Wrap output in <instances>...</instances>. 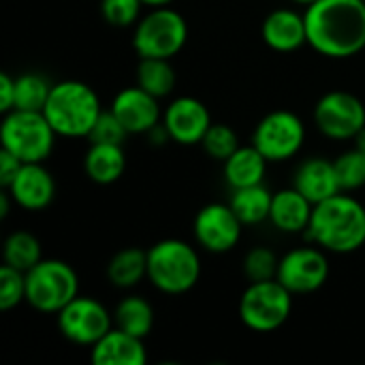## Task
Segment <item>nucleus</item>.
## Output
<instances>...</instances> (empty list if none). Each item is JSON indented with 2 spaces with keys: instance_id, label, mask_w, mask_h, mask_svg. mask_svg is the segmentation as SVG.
I'll return each instance as SVG.
<instances>
[{
  "instance_id": "nucleus-18",
  "label": "nucleus",
  "mask_w": 365,
  "mask_h": 365,
  "mask_svg": "<svg viewBox=\"0 0 365 365\" xmlns=\"http://www.w3.org/2000/svg\"><path fill=\"white\" fill-rule=\"evenodd\" d=\"M306 199H310L314 205L342 192L336 165L334 160L325 156H310L302 160L293 173V184Z\"/></svg>"
},
{
  "instance_id": "nucleus-2",
  "label": "nucleus",
  "mask_w": 365,
  "mask_h": 365,
  "mask_svg": "<svg viewBox=\"0 0 365 365\" xmlns=\"http://www.w3.org/2000/svg\"><path fill=\"white\" fill-rule=\"evenodd\" d=\"M306 240L331 255H353L365 246V203L338 192L314 205Z\"/></svg>"
},
{
  "instance_id": "nucleus-27",
  "label": "nucleus",
  "mask_w": 365,
  "mask_h": 365,
  "mask_svg": "<svg viewBox=\"0 0 365 365\" xmlns=\"http://www.w3.org/2000/svg\"><path fill=\"white\" fill-rule=\"evenodd\" d=\"M43 259L41 242L30 231H13L2 246V261L19 272L32 269Z\"/></svg>"
},
{
  "instance_id": "nucleus-34",
  "label": "nucleus",
  "mask_w": 365,
  "mask_h": 365,
  "mask_svg": "<svg viewBox=\"0 0 365 365\" xmlns=\"http://www.w3.org/2000/svg\"><path fill=\"white\" fill-rule=\"evenodd\" d=\"M128 137V130L124 128V124L118 120V115L111 109H103V113L98 115L96 124L92 126L88 141L90 143H124Z\"/></svg>"
},
{
  "instance_id": "nucleus-39",
  "label": "nucleus",
  "mask_w": 365,
  "mask_h": 365,
  "mask_svg": "<svg viewBox=\"0 0 365 365\" xmlns=\"http://www.w3.org/2000/svg\"><path fill=\"white\" fill-rule=\"evenodd\" d=\"M353 143H355V148H357V150L365 152V128L359 133V135H357V137H355V141H353Z\"/></svg>"
},
{
  "instance_id": "nucleus-21",
  "label": "nucleus",
  "mask_w": 365,
  "mask_h": 365,
  "mask_svg": "<svg viewBox=\"0 0 365 365\" xmlns=\"http://www.w3.org/2000/svg\"><path fill=\"white\" fill-rule=\"evenodd\" d=\"M269 160L252 145H240L225 163H222V175L231 190L265 184Z\"/></svg>"
},
{
  "instance_id": "nucleus-33",
  "label": "nucleus",
  "mask_w": 365,
  "mask_h": 365,
  "mask_svg": "<svg viewBox=\"0 0 365 365\" xmlns=\"http://www.w3.org/2000/svg\"><path fill=\"white\" fill-rule=\"evenodd\" d=\"M26 302V272L6 263L0 267V310L9 312Z\"/></svg>"
},
{
  "instance_id": "nucleus-16",
  "label": "nucleus",
  "mask_w": 365,
  "mask_h": 365,
  "mask_svg": "<svg viewBox=\"0 0 365 365\" xmlns=\"http://www.w3.org/2000/svg\"><path fill=\"white\" fill-rule=\"evenodd\" d=\"M6 190L17 207L26 212H41L56 199V180L45 163H24Z\"/></svg>"
},
{
  "instance_id": "nucleus-1",
  "label": "nucleus",
  "mask_w": 365,
  "mask_h": 365,
  "mask_svg": "<svg viewBox=\"0 0 365 365\" xmlns=\"http://www.w3.org/2000/svg\"><path fill=\"white\" fill-rule=\"evenodd\" d=\"M308 45L331 60L365 49V0H317L306 6Z\"/></svg>"
},
{
  "instance_id": "nucleus-32",
  "label": "nucleus",
  "mask_w": 365,
  "mask_h": 365,
  "mask_svg": "<svg viewBox=\"0 0 365 365\" xmlns=\"http://www.w3.org/2000/svg\"><path fill=\"white\" fill-rule=\"evenodd\" d=\"M143 9L141 0H101V15L113 28H133L141 19Z\"/></svg>"
},
{
  "instance_id": "nucleus-25",
  "label": "nucleus",
  "mask_w": 365,
  "mask_h": 365,
  "mask_svg": "<svg viewBox=\"0 0 365 365\" xmlns=\"http://www.w3.org/2000/svg\"><path fill=\"white\" fill-rule=\"evenodd\" d=\"M154 306L141 295H126L113 310V327L143 340L154 329Z\"/></svg>"
},
{
  "instance_id": "nucleus-6",
  "label": "nucleus",
  "mask_w": 365,
  "mask_h": 365,
  "mask_svg": "<svg viewBox=\"0 0 365 365\" xmlns=\"http://www.w3.org/2000/svg\"><path fill=\"white\" fill-rule=\"evenodd\" d=\"M188 43V21L173 6H154L133 26V49L139 58L178 56Z\"/></svg>"
},
{
  "instance_id": "nucleus-13",
  "label": "nucleus",
  "mask_w": 365,
  "mask_h": 365,
  "mask_svg": "<svg viewBox=\"0 0 365 365\" xmlns=\"http://www.w3.org/2000/svg\"><path fill=\"white\" fill-rule=\"evenodd\" d=\"M244 222L237 218L229 203H207L203 205L192 222L195 242L212 255L231 252L242 240Z\"/></svg>"
},
{
  "instance_id": "nucleus-23",
  "label": "nucleus",
  "mask_w": 365,
  "mask_h": 365,
  "mask_svg": "<svg viewBox=\"0 0 365 365\" xmlns=\"http://www.w3.org/2000/svg\"><path fill=\"white\" fill-rule=\"evenodd\" d=\"M107 280L111 287L130 291L148 280V250L122 248L107 263Z\"/></svg>"
},
{
  "instance_id": "nucleus-24",
  "label": "nucleus",
  "mask_w": 365,
  "mask_h": 365,
  "mask_svg": "<svg viewBox=\"0 0 365 365\" xmlns=\"http://www.w3.org/2000/svg\"><path fill=\"white\" fill-rule=\"evenodd\" d=\"M272 201H274V192L265 184H257V186L233 190L229 205L233 207L237 218L244 222V227H257L269 220Z\"/></svg>"
},
{
  "instance_id": "nucleus-4",
  "label": "nucleus",
  "mask_w": 365,
  "mask_h": 365,
  "mask_svg": "<svg viewBox=\"0 0 365 365\" xmlns=\"http://www.w3.org/2000/svg\"><path fill=\"white\" fill-rule=\"evenodd\" d=\"M203 265L197 248L184 240L167 237L148 248V280L165 295H184L201 278Z\"/></svg>"
},
{
  "instance_id": "nucleus-20",
  "label": "nucleus",
  "mask_w": 365,
  "mask_h": 365,
  "mask_svg": "<svg viewBox=\"0 0 365 365\" xmlns=\"http://www.w3.org/2000/svg\"><path fill=\"white\" fill-rule=\"evenodd\" d=\"M90 359L94 365H145L148 349L143 338L113 327L90 349Z\"/></svg>"
},
{
  "instance_id": "nucleus-31",
  "label": "nucleus",
  "mask_w": 365,
  "mask_h": 365,
  "mask_svg": "<svg viewBox=\"0 0 365 365\" xmlns=\"http://www.w3.org/2000/svg\"><path fill=\"white\" fill-rule=\"evenodd\" d=\"M336 173L344 192H353L365 186V152L353 148L342 152L336 160Z\"/></svg>"
},
{
  "instance_id": "nucleus-15",
  "label": "nucleus",
  "mask_w": 365,
  "mask_h": 365,
  "mask_svg": "<svg viewBox=\"0 0 365 365\" xmlns=\"http://www.w3.org/2000/svg\"><path fill=\"white\" fill-rule=\"evenodd\" d=\"M109 109L118 115L128 135H148L163 120L160 98L152 96L137 83L115 92Z\"/></svg>"
},
{
  "instance_id": "nucleus-28",
  "label": "nucleus",
  "mask_w": 365,
  "mask_h": 365,
  "mask_svg": "<svg viewBox=\"0 0 365 365\" xmlns=\"http://www.w3.org/2000/svg\"><path fill=\"white\" fill-rule=\"evenodd\" d=\"M51 81L43 73H21L15 77V109L43 111L51 92Z\"/></svg>"
},
{
  "instance_id": "nucleus-17",
  "label": "nucleus",
  "mask_w": 365,
  "mask_h": 365,
  "mask_svg": "<svg viewBox=\"0 0 365 365\" xmlns=\"http://www.w3.org/2000/svg\"><path fill=\"white\" fill-rule=\"evenodd\" d=\"M263 43L278 53H293L308 45L306 15L291 6L274 9L261 24Z\"/></svg>"
},
{
  "instance_id": "nucleus-5",
  "label": "nucleus",
  "mask_w": 365,
  "mask_h": 365,
  "mask_svg": "<svg viewBox=\"0 0 365 365\" xmlns=\"http://www.w3.org/2000/svg\"><path fill=\"white\" fill-rule=\"evenodd\" d=\"M56 130L43 111L13 109L2 113L0 145L21 163H45L56 148Z\"/></svg>"
},
{
  "instance_id": "nucleus-26",
  "label": "nucleus",
  "mask_w": 365,
  "mask_h": 365,
  "mask_svg": "<svg viewBox=\"0 0 365 365\" xmlns=\"http://www.w3.org/2000/svg\"><path fill=\"white\" fill-rule=\"evenodd\" d=\"M175 68L167 58H139L135 83L156 98H167L175 90Z\"/></svg>"
},
{
  "instance_id": "nucleus-37",
  "label": "nucleus",
  "mask_w": 365,
  "mask_h": 365,
  "mask_svg": "<svg viewBox=\"0 0 365 365\" xmlns=\"http://www.w3.org/2000/svg\"><path fill=\"white\" fill-rule=\"evenodd\" d=\"M11 205H15V201H13V197L9 195V190L2 188V192H0V218H6V216H9Z\"/></svg>"
},
{
  "instance_id": "nucleus-7",
  "label": "nucleus",
  "mask_w": 365,
  "mask_h": 365,
  "mask_svg": "<svg viewBox=\"0 0 365 365\" xmlns=\"http://www.w3.org/2000/svg\"><path fill=\"white\" fill-rule=\"evenodd\" d=\"M79 295V276L62 259H41L26 272V304L41 314H58Z\"/></svg>"
},
{
  "instance_id": "nucleus-11",
  "label": "nucleus",
  "mask_w": 365,
  "mask_h": 365,
  "mask_svg": "<svg viewBox=\"0 0 365 365\" xmlns=\"http://www.w3.org/2000/svg\"><path fill=\"white\" fill-rule=\"evenodd\" d=\"M56 323L68 342L92 349L109 329H113V312L96 297L77 295L56 314Z\"/></svg>"
},
{
  "instance_id": "nucleus-12",
  "label": "nucleus",
  "mask_w": 365,
  "mask_h": 365,
  "mask_svg": "<svg viewBox=\"0 0 365 365\" xmlns=\"http://www.w3.org/2000/svg\"><path fill=\"white\" fill-rule=\"evenodd\" d=\"M293 295H310L329 280V259L317 244L299 246L280 257L276 276Z\"/></svg>"
},
{
  "instance_id": "nucleus-36",
  "label": "nucleus",
  "mask_w": 365,
  "mask_h": 365,
  "mask_svg": "<svg viewBox=\"0 0 365 365\" xmlns=\"http://www.w3.org/2000/svg\"><path fill=\"white\" fill-rule=\"evenodd\" d=\"M15 109V77L11 73H0V111L9 113Z\"/></svg>"
},
{
  "instance_id": "nucleus-35",
  "label": "nucleus",
  "mask_w": 365,
  "mask_h": 365,
  "mask_svg": "<svg viewBox=\"0 0 365 365\" xmlns=\"http://www.w3.org/2000/svg\"><path fill=\"white\" fill-rule=\"evenodd\" d=\"M21 165L24 163L17 156H13L11 152H6V150L0 148V186L2 188H6L13 182V178L17 175V171L21 169Z\"/></svg>"
},
{
  "instance_id": "nucleus-29",
  "label": "nucleus",
  "mask_w": 365,
  "mask_h": 365,
  "mask_svg": "<svg viewBox=\"0 0 365 365\" xmlns=\"http://www.w3.org/2000/svg\"><path fill=\"white\" fill-rule=\"evenodd\" d=\"M278 265L280 257L267 248V246H255L246 252L244 257V276L248 282H263V280H274L278 276Z\"/></svg>"
},
{
  "instance_id": "nucleus-3",
  "label": "nucleus",
  "mask_w": 365,
  "mask_h": 365,
  "mask_svg": "<svg viewBox=\"0 0 365 365\" xmlns=\"http://www.w3.org/2000/svg\"><path fill=\"white\" fill-rule=\"evenodd\" d=\"M51 128L64 139H88L103 113L101 98L92 86L79 79H60L51 86L43 109Z\"/></svg>"
},
{
  "instance_id": "nucleus-14",
  "label": "nucleus",
  "mask_w": 365,
  "mask_h": 365,
  "mask_svg": "<svg viewBox=\"0 0 365 365\" xmlns=\"http://www.w3.org/2000/svg\"><path fill=\"white\" fill-rule=\"evenodd\" d=\"M160 122L178 145H201L205 133L214 124L207 105L195 96H175L163 109Z\"/></svg>"
},
{
  "instance_id": "nucleus-38",
  "label": "nucleus",
  "mask_w": 365,
  "mask_h": 365,
  "mask_svg": "<svg viewBox=\"0 0 365 365\" xmlns=\"http://www.w3.org/2000/svg\"><path fill=\"white\" fill-rule=\"evenodd\" d=\"M148 9H154V6H171L175 0H141Z\"/></svg>"
},
{
  "instance_id": "nucleus-9",
  "label": "nucleus",
  "mask_w": 365,
  "mask_h": 365,
  "mask_svg": "<svg viewBox=\"0 0 365 365\" xmlns=\"http://www.w3.org/2000/svg\"><path fill=\"white\" fill-rule=\"evenodd\" d=\"M306 135V124L295 111L274 109L257 122L250 143L269 163H287L302 152Z\"/></svg>"
},
{
  "instance_id": "nucleus-8",
  "label": "nucleus",
  "mask_w": 365,
  "mask_h": 365,
  "mask_svg": "<svg viewBox=\"0 0 365 365\" xmlns=\"http://www.w3.org/2000/svg\"><path fill=\"white\" fill-rule=\"evenodd\" d=\"M293 293L278 280L248 282L240 297V319L257 334L280 329L293 312Z\"/></svg>"
},
{
  "instance_id": "nucleus-22",
  "label": "nucleus",
  "mask_w": 365,
  "mask_h": 365,
  "mask_svg": "<svg viewBox=\"0 0 365 365\" xmlns=\"http://www.w3.org/2000/svg\"><path fill=\"white\" fill-rule=\"evenodd\" d=\"M83 171L98 186L115 184L126 171V154L120 143H90L83 154Z\"/></svg>"
},
{
  "instance_id": "nucleus-10",
  "label": "nucleus",
  "mask_w": 365,
  "mask_h": 365,
  "mask_svg": "<svg viewBox=\"0 0 365 365\" xmlns=\"http://www.w3.org/2000/svg\"><path fill=\"white\" fill-rule=\"evenodd\" d=\"M312 120L329 141H355L365 128V105L349 90H329L317 101Z\"/></svg>"
},
{
  "instance_id": "nucleus-40",
  "label": "nucleus",
  "mask_w": 365,
  "mask_h": 365,
  "mask_svg": "<svg viewBox=\"0 0 365 365\" xmlns=\"http://www.w3.org/2000/svg\"><path fill=\"white\" fill-rule=\"evenodd\" d=\"M293 4H299V6H308V4H312V2H317V0H291Z\"/></svg>"
},
{
  "instance_id": "nucleus-30",
  "label": "nucleus",
  "mask_w": 365,
  "mask_h": 365,
  "mask_svg": "<svg viewBox=\"0 0 365 365\" xmlns=\"http://www.w3.org/2000/svg\"><path fill=\"white\" fill-rule=\"evenodd\" d=\"M240 145L242 143H240L235 128L229 124H222V122H214L201 141V148L205 150V154L218 163H225Z\"/></svg>"
},
{
  "instance_id": "nucleus-19",
  "label": "nucleus",
  "mask_w": 365,
  "mask_h": 365,
  "mask_svg": "<svg viewBox=\"0 0 365 365\" xmlns=\"http://www.w3.org/2000/svg\"><path fill=\"white\" fill-rule=\"evenodd\" d=\"M312 212H314V203L306 199L295 186H289L274 192L269 222L274 225L276 231L284 235H297V233H306L312 220Z\"/></svg>"
}]
</instances>
